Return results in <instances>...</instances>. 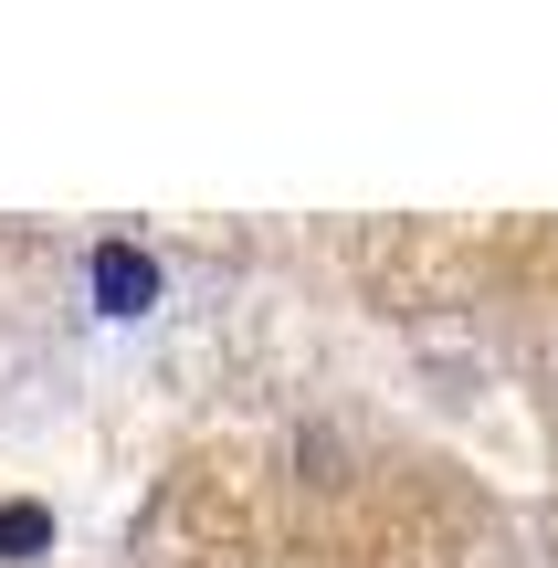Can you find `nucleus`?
Segmentation results:
<instances>
[{
  "label": "nucleus",
  "instance_id": "nucleus-1",
  "mask_svg": "<svg viewBox=\"0 0 558 568\" xmlns=\"http://www.w3.org/2000/svg\"><path fill=\"white\" fill-rule=\"evenodd\" d=\"M95 295L126 316V305H148V295H159V264H148L138 243H105V253H95Z\"/></svg>",
  "mask_w": 558,
  "mask_h": 568
},
{
  "label": "nucleus",
  "instance_id": "nucleus-2",
  "mask_svg": "<svg viewBox=\"0 0 558 568\" xmlns=\"http://www.w3.org/2000/svg\"><path fill=\"white\" fill-rule=\"evenodd\" d=\"M42 537H53V527H42V506H0V548H11V558H32Z\"/></svg>",
  "mask_w": 558,
  "mask_h": 568
}]
</instances>
